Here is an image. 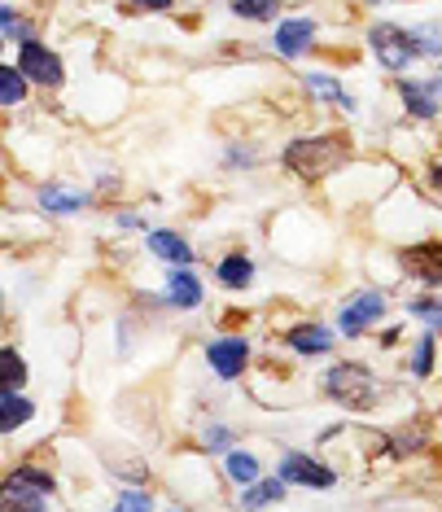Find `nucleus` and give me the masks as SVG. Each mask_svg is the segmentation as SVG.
<instances>
[{"mask_svg":"<svg viewBox=\"0 0 442 512\" xmlns=\"http://www.w3.org/2000/svg\"><path fill=\"white\" fill-rule=\"evenodd\" d=\"M351 154L355 149L346 136H298V141L285 145V167L298 180H324L333 171H342L351 162Z\"/></svg>","mask_w":442,"mask_h":512,"instance_id":"nucleus-1","label":"nucleus"},{"mask_svg":"<svg viewBox=\"0 0 442 512\" xmlns=\"http://www.w3.org/2000/svg\"><path fill=\"white\" fill-rule=\"evenodd\" d=\"M324 394L337 407H351V412H368L372 403L381 399V381L372 377V368L355 364V359H342L324 372Z\"/></svg>","mask_w":442,"mask_h":512,"instance_id":"nucleus-2","label":"nucleus"},{"mask_svg":"<svg viewBox=\"0 0 442 512\" xmlns=\"http://www.w3.org/2000/svg\"><path fill=\"white\" fill-rule=\"evenodd\" d=\"M57 482L49 469H40V464H18V469H9V477L0 482V508L9 512H36L53 499Z\"/></svg>","mask_w":442,"mask_h":512,"instance_id":"nucleus-3","label":"nucleus"},{"mask_svg":"<svg viewBox=\"0 0 442 512\" xmlns=\"http://www.w3.org/2000/svg\"><path fill=\"white\" fill-rule=\"evenodd\" d=\"M368 49L377 53V62L386 66V71H394V75H403L407 66L421 57L412 31L399 27V22H372V27H368Z\"/></svg>","mask_w":442,"mask_h":512,"instance_id":"nucleus-4","label":"nucleus"},{"mask_svg":"<svg viewBox=\"0 0 442 512\" xmlns=\"http://www.w3.org/2000/svg\"><path fill=\"white\" fill-rule=\"evenodd\" d=\"M18 66H22V75H27L36 88H62V79H66L62 57H57L49 44H40L36 36L18 44Z\"/></svg>","mask_w":442,"mask_h":512,"instance_id":"nucleus-5","label":"nucleus"},{"mask_svg":"<svg viewBox=\"0 0 442 512\" xmlns=\"http://www.w3.org/2000/svg\"><path fill=\"white\" fill-rule=\"evenodd\" d=\"M276 473H281L289 486H307V491H333L337 486V473L329 464L316 460V456H302V451H285L281 464H276Z\"/></svg>","mask_w":442,"mask_h":512,"instance_id":"nucleus-6","label":"nucleus"},{"mask_svg":"<svg viewBox=\"0 0 442 512\" xmlns=\"http://www.w3.org/2000/svg\"><path fill=\"white\" fill-rule=\"evenodd\" d=\"M377 320H386V294H377V289L351 294V298L342 302V311H337V329H342L346 337L368 333Z\"/></svg>","mask_w":442,"mask_h":512,"instance_id":"nucleus-7","label":"nucleus"},{"mask_svg":"<svg viewBox=\"0 0 442 512\" xmlns=\"http://www.w3.org/2000/svg\"><path fill=\"white\" fill-rule=\"evenodd\" d=\"M206 364H211V372L219 381H237L250 364V342L237 333L215 337V342H206Z\"/></svg>","mask_w":442,"mask_h":512,"instance_id":"nucleus-8","label":"nucleus"},{"mask_svg":"<svg viewBox=\"0 0 442 512\" xmlns=\"http://www.w3.org/2000/svg\"><path fill=\"white\" fill-rule=\"evenodd\" d=\"M403 276L421 281L425 289H442V241H421V246L399 250Z\"/></svg>","mask_w":442,"mask_h":512,"instance_id":"nucleus-9","label":"nucleus"},{"mask_svg":"<svg viewBox=\"0 0 442 512\" xmlns=\"http://www.w3.org/2000/svg\"><path fill=\"white\" fill-rule=\"evenodd\" d=\"M316 31H320L316 18H281V27L272 31V44H276V53L294 62V57H302L316 44Z\"/></svg>","mask_w":442,"mask_h":512,"instance_id":"nucleus-10","label":"nucleus"},{"mask_svg":"<svg viewBox=\"0 0 442 512\" xmlns=\"http://www.w3.org/2000/svg\"><path fill=\"white\" fill-rule=\"evenodd\" d=\"M162 302H167L171 311H197V307H202V281H197L189 267H171Z\"/></svg>","mask_w":442,"mask_h":512,"instance_id":"nucleus-11","label":"nucleus"},{"mask_svg":"<svg viewBox=\"0 0 442 512\" xmlns=\"http://www.w3.org/2000/svg\"><path fill=\"white\" fill-rule=\"evenodd\" d=\"M285 346L302 359L329 355L333 351V329H324V324H294V329L285 333Z\"/></svg>","mask_w":442,"mask_h":512,"instance_id":"nucleus-12","label":"nucleus"},{"mask_svg":"<svg viewBox=\"0 0 442 512\" xmlns=\"http://www.w3.org/2000/svg\"><path fill=\"white\" fill-rule=\"evenodd\" d=\"M399 97H403V110L412 114V119H438L442 101L434 97V88L425 84V79H399Z\"/></svg>","mask_w":442,"mask_h":512,"instance_id":"nucleus-13","label":"nucleus"},{"mask_svg":"<svg viewBox=\"0 0 442 512\" xmlns=\"http://www.w3.org/2000/svg\"><path fill=\"white\" fill-rule=\"evenodd\" d=\"M36 202H40L44 215H79L88 206V197L75 193V189H66V184H40Z\"/></svg>","mask_w":442,"mask_h":512,"instance_id":"nucleus-14","label":"nucleus"},{"mask_svg":"<svg viewBox=\"0 0 442 512\" xmlns=\"http://www.w3.org/2000/svg\"><path fill=\"white\" fill-rule=\"evenodd\" d=\"M145 241H149V250H154L162 263H171V267H189V263H193V246L180 237V232H171V228H154Z\"/></svg>","mask_w":442,"mask_h":512,"instance_id":"nucleus-15","label":"nucleus"},{"mask_svg":"<svg viewBox=\"0 0 442 512\" xmlns=\"http://www.w3.org/2000/svg\"><path fill=\"white\" fill-rule=\"evenodd\" d=\"M215 281L224 285V289H250L254 285V259L250 254H224L219 259V267H215Z\"/></svg>","mask_w":442,"mask_h":512,"instance_id":"nucleus-16","label":"nucleus"},{"mask_svg":"<svg viewBox=\"0 0 442 512\" xmlns=\"http://www.w3.org/2000/svg\"><path fill=\"white\" fill-rule=\"evenodd\" d=\"M285 477H254L250 486H241V508H267V504H281L285 499Z\"/></svg>","mask_w":442,"mask_h":512,"instance_id":"nucleus-17","label":"nucleus"},{"mask_svg":"<svg viewBox=\"0 0 442 512\" xmlns=\"http://www.w3.org/2000/svg\"><path fill=\"white\" fill-rule=\"evenodd\" d=\"M302 84H307V92H311V97H316V101H333L337 110L355 114V97L342 88V79H337V75H307V79H302Z\"/></svg>","mask_w":442,"mask_h":512,"instance_id":"nucleus-18","label":"nucleus"},{"mask_svg":"<svg viewBox=\"0 0 442 512\" xmlns=\"http://www.w3.org/2000/svg\"><path fill=\"white\" fill-rule=\"evenodd\" d=\"M31 416H36V403L22 399V390H5V403H0V434H14Z\"/></svg>","mask_w":442,"mask_h":512,"instance_id":"nucleus-19","label":"nucleus"},{"mask_svg":"<svg viewBox=\"0 0 442 512\" xmlns=\"http://www.w3.org/2000/svg\"><path fill=\"white\" fill-rule=\"evenodd\" d=\"M27 84H31V79L22 75V66L9 62L5 71H0V101H5V106H18V101L27 97Z\"/></svg>","mask_w":442,"mask_h":512,"instance_id":"nucleus-20","label":"nucleus"},{"mask_svg":"<svg viewBox=\"0 0 442 512\" xmlns=\"http://www.w3.org/2000/svg\"><path fill=\"white\" fill-rule=\"evenodd\" d=\"M407 311H412V316L421 320L429 333H442V298H434V294H421V298H412V302H407Z\"/></svg>","mask_w":442,"mask_h":512,"instance_id":"nucleus-21","label":"nucleus"},{"mask_svg":"<svg viewBox=\"0 0 442 512\" xmlns=\"http://www.w3.org/2000/svg\"><path fill=\"white\" fill-rule=\"evenodd\" d=\"M224 469H228V477H232L237 486H250L254 477H263V473H259V460H254L250 451H228Z\"/></svg>","mask_w":442,"mask_h":512,"instance_id":"nucleus-22","label":"nucleus"},{"mask_svg":"<svg viewBox=\"0 0 442 512\" xmlns=\"http://www.w3.org/2000/svg\"><path fill=\"white\" fill-rule=\"evenodd\" d=\"M232 14L246 22H272L281 14V0H232Z\"/></svg>","mask_w":442,"mask_h":512,"instance_id":"nucleus-23","label":"nucleus"},{"mask_svg":"<svg viewBox=\"0 0 442 512\" xmlns=\"http://www.w3.org/2000/svg\"><path fill=\"white\" fill-rule=\"evenodd\" d=\"M434 355H438V342H434V333H421V342H416V355H412V372L416 377H434Z\"/></svg>","mask_w":442,"mask_h":512,"instance_id":"nucleus-24","label":"nucleus"},{"mask_svg":"<svg viewBox=\"0 0 442 512\" xmlns=\"http://www.w3.org/2000/svg\"><path fill=\"white\" fill-rule=\"evenodd\" d=\"M386 447H390V456H416V451L425 447V434L421 429H399V434H386Z\"/></svg>","mask_w":442,"mask_h":512,"instance_id":"nucleus-25","label":"nucleus"},{"mask_svg":"<svg viewBox=\"0 0 442 512\" xmlns=\"http://www.w3.org/2000/svg\"><path fill=\"white\" fill-rule=\"evenodd\" d=\"M27 386V364L14 346H5V390H22Z\"/></svg>","mask_w":442,"mask_h":512,"instance_id":"nucleus-26","label":"nucleus"},{"mask_svg":"<svg viewBox=\"0 0 442 512\" xmlns=\"http://www.w3.org/2000/svg\"><path fill=\"white\" fill-rule=\"evenodd\" d=\"M412 40L421 57H442V31L438 27H412Z\"/></svg>","mask_w":442,"mask_h":512,"instance_id":"nucleus-27","label":"nucleus"},{"mask_svg":"<svg viewBox=\"0 0 442 512\" xmlns=\"http://www.w3.org/2000/svg\"><path fill=\"white\" fill-rule=\"evenodd\" d=\"M232 447V429H224V425H211L202 434V451H228Z\"/></svg>","mask_w":442,"mask_h":512,"instance_id":"nucleus-28","label":"nucleus"},{"mask_svg":"<svg viewBox=\"0 0 442 512\" xmlns=\"http://www.w3.org/2000/svg\"><path fill=\"white\" fill-rule=\"evenodd\" d=\"M119 508H123V512L154 508V495H145V491H123V495H119Z\"/></svg>","mask_w":442,"mask_h":512,"instance_id":"nucleus-29","label":"nucleus"},{"mask_svg":"<svg viewBox=\"0 0 442 512\" xmlns=\"http://www.w3.org/2000/svg\"><path fill=\"white\" fill-rule=\"evenodd\" d=\"M171 5H176V0H132L136 14H167Z\"/></svg>","mask_w":442,"mask_h":512,"instance_id":"nucleus-30","label":"nucleus"},{"mask_svg":"<svg viewBox=\"0 0 442 512\" xmlns=\"http://www.w3.org/2000/svg\"><path fill=\"white\" fill-rule=\"evenodd\" d=\"M250 162H254L250 149H241V145H232V149H228V167H232V171H246Z\"/></svg>","mask_w":442,"mask_h":512,"instance_id":"nucleus-31","label":"nucleus"},{"mask_svg":"<svg viewBox=\"0 0 442 512\" xmlns=\"http://www.w3.org/2000/svg\"><path fill=\"white\" fill-rule=\"evenodd\" d=\"M119 228H145V219L132 215V211H123V215H119Z\"/></svg>","mask_w":442,"mask_h":512,"instance_id":"nucleus-32","label":"nucleus"},{"mask_svg":"<svg viewBox=\"0 0 442 512\" xmlns=\"http://www.w3.org/2000/svg\"><path fill=\"white\" fill-rule=\"evenodd\" d=\"M429 189L442 193V162H434V167H429Z\"/></svg>","mask_w":442,"mask_h":512,"instance_id":"nucleus-33","label":"nucleus"},{"mask_svg":"<svg viewBox=\"0 0 442 512\" xmlns=\"http://www.w3.org/2000/svg\"><path fill=\"white\" fill-rule=\"evenodd\" d=\"M425 84H429V88H434V97L442 101V75H434V79H425Z\"/></svg>","mask_w":442,"mask_h":512,"instance_id":"nucleus-34","label":"nucleus"},{"mask_svg":"<svg viewBox=\"0 0 442 512\" xmlns=\"http://www.w3.org/2000/svg\"><path fill=\"white\" fill-rule=\"evenodd\" d=\"M368 5H381V0H368Z\"/></svg>","mask_w":442,"mask_h":512,"instance_id":"nucleus-35","label":"nucleus"}]
</instances>
